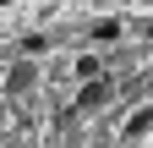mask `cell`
Returning a JSON list of instances; mask_svg holds the SVG:
<instances>
[{
  "instance_id": "6da1fadb",
  "label": "cell",
  "mask_w": 153,
  "mask_h": 148,
  "mask_svg": "<svg viewBox=\"0 0 153 148\" xmlns=\"http://www.w3.org/2000/svg\"><path fill=\"white\" fill-rule=\"evenodd\" d=\"M109 93H115V82H109V77H88V82H82V93H76V110H99Z\"/></svg>"
},
{
  "instance_id": "7a4b0ae2",
  "label": "cell",
  "mask_w": 153,
  "mask_h": 148,
  "mask_svg": "<svg viewBox=\"0 0 153 148\" xmlns=\"http://www.w3.org/2000/svg\"><path fill=\"white\" fill-rule=\"evenodd\" d=\"M33 77H38V71L22 61V66H11V77H6V88H11V93H22V88H33Z\"/></svg>"
},
{
  "instance_id": "3957f363",
  "label": "cell",
  "mask_w": 153,
  "mask_h": 148,
  "mask_svg": "<svg viewBox=\"0 0 153 148\" xmlns=\"http://www.w3.org/2000/svg\"><path fill=\"white\" fill-rule=\"evenodd\" d=\"M148 132H153V104H148V110H137V115L126 121V137H148Z\"/></svg>"
},
{
  "instance_id": "277c9868",
  "label": "cell",
  "mask_w": 153,
  "mask_h": 148,
  "mask_svg": "<svg viewBox=\"0 0 153 148\" xmlns=\"http://www.w3.org/2000/svg\"><path fill=\"white\" fill-rule=\"evenodd\" d=\"M93 39H99V44H104V39H120V22H99V28H93Z\"/></svg>"
}]
</instances>
